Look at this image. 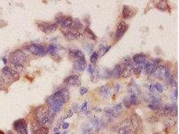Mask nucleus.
Segmentation results:
<instances>
[{
    "mask_svg": "<svg viewBox=\"0 0 179 134\" xmlns=\"http://www.w3.org/2000/svg\"><path fill=\"white\" fill-rule=\"evenodd\" d=\"M50 99L56 103L63 105L64 104L67 103L69 99H70V93H69L68 89H62L56 91L50 97Z\"/></svg>",
    "mask_w": 179,
    "mask_h": 134,
    "instance_id": "obj_4",
    "label": "nucleus"
},
{
    "mask_svg": "<svg viewBox=\"0 0 179 134\" xmlns=\"http://www.w3.org/2000/svg\"><path fill=\"white\" fill-rule=\"evenodd\" d=\"M72 115H73V111H72V110H71L70 111L68 112V114H67V115L64 117V119H68V118H69V117H72Z\"/></svg>",
    "mask_w": 179,
    "mask_h": 134,
    "instance_id": "obj_41",
    "label": "nucleus"
},
{
    "mask_svg": "<svg viewBox=\"0 0 179 134\" xmlns=\"http://www.w3.org/2000/svg\"><path fill=\"white\" fill-rule=\"evenodd\" d=\"M100 75L103 79H109L112 76V72L111 70H109L108 68H105L103 69V72L102 73H100Z\"/></svg>",
    "mask_w": 179,
    "mask_h": 134,
    "instance_id": "obj_32",
    "label": "nucleus"
},
{
    "mask_svg": "<svg viewBox=\"0 0 179 134\" xmlns=\"http://www.w3.org/2000/svg\"><path fill=\"white\" fill-rule=\"evenodd\" d=\"M136 14V11H134L131 7L128 6H124L122 10V18L125 19H131Z\"/></svg>",
    "mask_w": 179,
    "mask_h": 134,
    "instance_id": "obj_14",
    "label": "nucleus"
},
{
    "mask_svg": "<svg viewBox=\"0 0 179 134\" xmlns=\"http://www.w3.org/2000/svg\"><path fill=\"white\" fill-rule=\"evenodd\" d=\"M55 20L56 22V24H59L63 28H70L72 23L73 18L71 16L61 15L57 16L55 18Z\"/></svg>",
    "mask_w": 179,
    "mask_h": 134,
    "instance_id": "obj_7",
    "label": "nucleus"
},
{
    "mask_svg": "<svg viewBox=\"0 0 179 134\" xmlns=\"http://www.w3.org/2000/svg\"><path fill=\"white\" fill-rule=\"evenodd\" d=\"M85 49L88 52V53H91L93 50V46L91 44H87L85 46Z\"/></svg>",
    "mask_w": 179,
    "mask_h": 134,
    "instance_id": "obj_37",
    "label": "nucleus"
},
{
    "mask_svg": "<svg viewBox=\"0 0 179 134\" xmlns=\"http://www.w3.org/2000/svg\"><path fill=\"white\" fill-rule=\"evenodd\" d=\"M156 7L157 9L160 10L161 11H168V10H170V7L168 2L166 1H160L158 2L156 5Z\"/></svg>",
    "mask_w": 179,
    "mask_h": 134,
    "instance_id": "obj_23",
    "label": "nucleus"
},
{
    "mask_svg": "<svg viewBox=\"0 0 179 134\" xmlns=\"http://www.w3.org/2000/svg\"><path fill=\"white\" fill-rule=\"evenodd\" d=\"M63 134H67V132H64Z\"/></svg>",
    "mask_w": 179,
    "mask_h": 134,
    "instance_id": "obj_47",
    "label": "nucleus"
},
{
    "mask_svg": "<svg viewBox=\"0 0 179 134\" xmlns=\"http://www.w3.org/2000/svg\"><path fill=\"white\" fill-rule=\"evenodd\" d=\"M117 134H132V129L129 128L128 125H122L119 129Z\"/></svg>",
    "mask_w": 179,
    "mask_h": 134,
    "instance_id": "obj_28",
    "label": "nucleus"
},
{
    "mask_svg": "<svg viewBox=\"0 0 179 134\" xmlns=\"http://www.w3.org/2000/svg\"><path fill=\"white\" fill-rule=\"evenodd\" d=\"M64 83L68 86H79L81 84V78L79 75H72L68 76L64 80Z\"/></svg>",
    "mask_w": 179,
    "mask_h": 134,
    "instance_id": "obj_13",
    "label": "nucleus"
},
{
    "mask_svg": "<svg viewBox=\"0 0 179 134\" xmlns=\"http://www.w3.org/2000/svg\"><path fill=\"white\" fill-rule=\"evenodd\" d=\"M157 64L156 63L153 61V60H149L147 63L144 64L145 70L147 74H153V73L155 72L156 69L157 68Z\"/></svg>",
    "mask_w": 179,
    "mask_h": 134,
    "instance_id": "obj_16",
    "label": "nucleus"
},
{
    "mask_svg": "<svg viewBox=\"0 0 179 134\" xmlns=\"http://www.w3.org/2000/svg\"><path fill=\"white\" fill-rule=\"evenodd\" d=\"M154 74L162 80H167L170 76L169 69L165 66H158Z\"/></svg>",
    "mask_w": 179,
    "mask_h": 134,
    "instance_id": "obj_8",
    "label": "nucleus"
},
{
    "mask_svg": "<svg viewBox=\"0 0 179 134\" xmlns=\"http://www.w3.org/2000/svg\"><path fill=\"white\" fill-rule=\"evenodd\" d=\"M133 61L136 64H145V63L146 62V55L142 53L134 54L133 56Z\"/></svg>",
    "mask_w": 179,
    "mask_h": 134,
    "instance_id": "obj_21",
    "label": "nucleus"
},
{
    "mask_svg": "<svg viewBox=\"0 0 179 134\" xmlns=\"http://www.w3.org/2000/svg\"><path fill=\"white\" fill-rule=\"evenodd\" d=\"M121 71H122V68L120 64H117V65L114 67V68H113V70L111 71L112 76L113 77H115L116 79L119 78V77H120Z\"/></svg>",
    "mask_w": 179,
    "mask_h": 134,
    "instance_id": "obj_26",
    "label": "nucleus"
},
{
    "mask_svg": "<svg viewBox=\"0 0 179 134\" xmlns=\"http://www.w3.org/2000/svg\"><path fill=\"white\" fill-rule=\"evenodd\" d=\"M89 134H91V133H89Z\"/></svg>",
    "mask_w": 179,
    "mask_h": 134,
    "instance_id": "obj_48",
    "label": "nucleus"
},
{
    "mask_svg": "<svg viewBox=\"0 0 179 134\" xmlns=\"http://www.w3.org/2000/svg\"><path fill=\"white\" fill-rule=\"evenodd\" d=\"M98 58L99 57H98V55H97V52H93V54L91 55V58H90L91 63H93V64L96 63V62L97 61V60H98Z\"/></svg>",
    "mask_w": 179,
    "mask_h": 134,
    "instance_id": "obj_36",
    "label": "nucleus"
},
{
    "mask_svg": "<svg viewBox=\"0 0 179 134\" xmlns=\"http://www.w3.org/2000/svg\"><path fill=\"white\" fill-rule=\"evenodd\" d=\"M88 91H89V90H88L87 88L83 87H81V88L79 89V93H80V94H81V95H84L86 94V93L88 92Z\"/></svg>",
    "mask_w": 179,
    "mask_h": 134,
    "instance_id": "obj_38",
    "label": "nucleus"
},
{
    "mask_svg": "<svg viewBox=\"0 0 179 134\" xmlns=\"http://www.w3.org/2000/svg\"><path fill=\"white\" fill-rule=\"evenodd\" d=\"M131 123L133 127L138 128L140 126V124L142 123V121L140 118V117L138 115L134 114L131 118Z\"/></svg>",
    "mask_w": 179,
    "mask_h": 134,
    "instance_id": "obj_25",
    "label": "nucleus"
},
{
    "mask_svg": "<svg viewBox=\"0 0 179 134\" xmlns=\"http://www.w3.org/2000/svg\"><path fill=\"white\" fill-rule=\"evenodd\" d=\"M36 122L39 126H44L46 124H50L54 120L55 115L50 113L49 107L47 105H40L36 109Z\"/></svg>",
    "mask_w": 179,
    "mask_h": 134,
    "instance_id": "obj_1",
    "label": "nucleus"
},
{
    "mask_svg": "<svg viewBox=\"0 0 179 134\" xmlns=\"http://www.w3.org/2000/svg\"><path fill=\"white\" fill-rule=\"evenodd\" d=\"M148 90L150 92L162 93L164 91V87L159 83H153L148 85Z\"/></svg>",
    "mask_w": 179,
    "mask_h": 134,
    "instance_id": "obj_19",
    "label": "nucleus"
},
{
    "mask_svg": "<svg viewBox=\"0 0 179 134\" xmlns=\"http://www.w3.org/2000/svg\"><path fill=\"white\" fill-rule=\"evenodd\" d=\"M49 129L46 125L44 126H39L37 125L33 130V134H48Z\"/></svg>",
    "mask_w": 179,
    "mask_h": 134,
    "instance_id": "obj_22",
    "label": "nucleus"
},
{
    "mask_svg": "<svg viewBox=\"0 0 179 134\" xmlns=\"http://www.w3.org/2000/svg\"><path fill=\"white\" fill-rule=\"evenodd\" d=\"M81 111H82L84 113H87L88 111V103L87 101H85L84 103H83V104L81 105Z\"/></svg>",
    "mask_w": 179,
    "mask_h": 134,
    "instance_id": "obj_35",
    "label": "nucleus"
},
{
    "mask_svg": "<svg viewBox=\"0 0 179 134\" xmlns=\"http://www.w3.org/2000/svg\"><path fill=\"white\" fill-rule=\"evenodd\" d=\"M111 48V46H101L98 50V52H97L98 57H102Z\"/></svg>",
    "mask_w": 179,
    "mask_h": 134,
    "instance_id": "obj_27",
    "label": "nucleus"
},
{
    "mask_svg": "<svg viewBox=\"0 0 179 134\" xmlns=\"http://www.w3.org/2000/svg\"><path fill=\"white\" fill-rule=\"evenodd\" d=\"M13 126L14 130L19 134H28V124L26 119H19L15 121Z\"/></svg>",
    "mask_w": 179,
    "mask_h": 134,
    "instance_id": "obj_6",
    "label": "nucleus"
},
{
    "mask_svg": "<svg viewBox=\"0 0 179 134\" xmlns=\"http://www.w3.org/2000/svg\"><path fill=\"white\" fill-rule=\"evenodd\" d=\"M20 79V75L9 67H4L2 71V80L3 83H11Z\"/></svg>",
    "mask_w": 179,
    "mask_h": 134,
    "instance_id": "obj_2",
    "label": "nucleus"
},
{
    "mask_svg": "<svg viewBox=\"0 0 179 134\" xmlns=\"http://www.w3.org/2000/svg\"><path fill=\"white\" fill-rule=\"evenodd\" d=\"M99 94L105 99H107L111 95V87L109 85L105 84L99 88Z\"/></svg>",
    "mask_w": 179,
    "mask_h": 134,
    "instance_id": "obj_17",
    "label": "nucleus"
},
{
    "mask_svg": "<svg viewBox=\"0 0 179 134\" xmlns=\"http://www.w3.org/2000/svg\"><path fill=\"white\" fill-rule=\"evenodd\" d=\"M37 26L39 29L45 34H51L57 29V24L56 23H48L45 22H37Z\"/></svg>",
    "mask_w": 179,
    "mask_h": 134,
    "instance_id": "obj_5",
    "label": "nucleus"
},
{
    "mask_svg": "<svg viewBox=\"0 0 179 134\" xmlns=\"http://www.w3.org/2000/svg\"><path fill=\"white\" fill-rule=\"evenodd\" d=\"M162 113L167 117L177 115V106L175 104H168L162 107Z\"/></svg>",
    "mask_w": 179,
    "mask_h": 134,
    "instance_id": "obj_11",
    "label": "nucleus"
},
{
    "mask_svg": "<svg viewBox=\"0 0 179 134\" xmlns=\"http://www.w3.org/2000/svg\"><path fill=\"white\" fill-rule=\"evenodd\" d=\"M85 31V33H86V34L87 35V36L89 38H91L93 40H95L97 39V36L89 27H86Z\"/></svg>",
    "mask_w": 179,
    "mask_h": 134,
    "instance_id": "obj_31",
    "label": "nucleus"
},
{
    "mask_svg": "<svg viewBox=\"0 0 179 134\" xmlns=\"http://www.w3.org/2000/svg\"><path fill=\"white\" fill-rule=\"evenodd\" d=\"M2 87H3V84L1 82H0V89L2 88Z\"/></svg>",
    "mask_w": 179,
    "mask_h": 134,
    "instance_id": "obj_44",
    "label": "nucleus"
},
{
    "mask_svg": "<svg viewBox=\"0 0 179 134\" xmlns=\"http://www.w3.org/2000/svg\"><path fill=\"white\" fill-rule=\"evenodd\" d=\"M68 127H69V123H67V122H64V123H63V125H62V128H63V129H67Z\"/></svg>",
    "mask_w": 179,
    "mask_h": 134,
    "instance_id": "obj_42",
    "label": "nucleus"
},
{
    "mask_svg": "<svg viewBox=\"0 0 179 134\" xmlns=\"http://www.w3.org/2000/svg\"><path fill=\"white\" fill-rule=\"evenodd\" d=\"M133 66L132 65V64H130L128 66H125L124 68L121 71L120 76L122 77V78H128V77L131 76L133 71Z\"/></svg>",
    "mask_w": 179,
    "mask_h": 134,
    "instance_id": "obj_20",
    "label": "nucleus"
},
{
    "mask_svg": "<svg viewBox=\"0 0 179 134\" xmlns=\"http://www.w3.org/2000/svg\"><path fill=\"white\" fill-rule=\"evenodd\" d=\"M58 46L55 45V44H50V45L48 46L47 48V52L50 53L52 56H55L56 55V53L58 51Z\"/></svg>",
    "mask_w": 179,
    "mask_h": 134,
    "instance_id": "obj_29",
    "label": "nucleus"
},
{
    "mask_svg": "<svg viewBox=\"0 0 179 134\" xmlns=\"http://www.w3.org/2000/svg\"><path fill=\"white\" fill-rule=\"evenodd\" d=\"M129 101L131 103L132 105H136L138 103V96L136 94V93H130V96H129Z\"/></svg>",
    "mask_w": 179,
    "mask_h": 134,
    "instance_id": "obj_34",
    "label": "nucleus"
},
{
    "mask_svg": "<svg viewBox=\"0 0 179 134\" xmlns=\"http://www.w3.org/2000/svg\"><path fill=\"white\" fill-rule=\"evenodd\" d=\"M73 67L75 70L78 71H83L85 70V68L87 67V64L86 60L85 59H79L76 60L73 64Z\"/></svg>",
    "mask_w": 179,
    "mask_h": 134,
    "instance_id": "obj_15",
    "label": "nucleus"
},
{
    "mask_svg": "<svg viewBox=\"0 0 179 134\" xmlns=\"http://www.w3.org/2000/svg\"><path fill=\"white\" fill-rule=\"evenodd\" d=\"M26 59L27 56L21 50H16L12 52L10 55V62L15 67H23Z\"/></svg>",
    "mask_w": 179,
    "mask_h": 134,
    "instance_id": "obj_3",
    "label": "nucleus"
},
{
    "mask_svg": "<svg viewBox=\"0 0 179 134\" xmlns=\"http://www.w3.org/2000/svg\"><path fill=\"white\" fill-rule=\"evenodd\" d=\"M144 67V64H137L136 67H133L132 72L136 75H140V74H141L142 70H143Z\"/></svg>",
    "mask_w": 179,
    "mask_h": 134,
    "instance_id": "obj_33",
    "label": "nucleus"
},
{
    "mask_svg": "<svg viewBox=\"0 0 179 134\" xmlns=\"http://www.w3.org/2000/svg\"><path fill=\"white\" fill-rule=\"evenodd\" d=\"M83 24L81 22L80 20L79 19H73L72 23L71 26L70 28H72L73 30H75L78 31V30L81 29L83 28Z\"/></svg>",
    "mask_w": 179,
    "mask_h": 134,
    "instance_id": "obj_24",
    "label": "nucleus"
},
{
    "mask_svg": "<svg viewBox=\"0 0 179 134\" xmlns=\"http://www.w3.org/2000/svg\"><path fill=\"white\" fill-rule=\"evenodd\" d=\"M100 76L101 75L99 69L95 68V71H93V72L91 74V80L93 82H97V81L99 79Z\"/></svg>",
    "mask_w": 179,
    "mask_h": 134,
    "instance_id": "obj_30",
    "label": "nucleus"
},
{
    "mask_svg": "<svg viewBox=\"0 0 179 134\" xmlns=\"http://www.w3.org/2000/svg\"><path fill=\"white\" fill-rule=\"evenodd\" d=\"M0 134H5V133H4L3 131L0 130Z\"/></svg>",
    "mask_w": 179,
    "mask_h": 134,
    "instance_id": "obj_45",
    "label": "nucleus"
},
{
    "mask_svg": "<svg viewBox=\"0 0 179 134\" xmlns=\"http://www.w3.org/2000/svg\"><path fill=\"white\" fill-rule=\"evenodd\" d=\"M124 103L125 106L128 108H129L132 105L131 103H130V101H129V98H125L124 100Z\"/></svg>",
    "mask_w": 179,
    "mask_h": 134,
    "instance_id": "obj_39",
    "label": "nucleus"
},
{
    "mask_svg": "<svg viewBox=\"0 0 179 134\" xmlns=\"http://www.w3.org/2000/svg\"><path fill=\"white\" fill-rule=\"evenodd\" d=\"M69 56L72 58H75L76 60L85 59V54L83 52L78 49H72L69 51Z\"/></svg>",
    "mask_w": 179,
    "mask_h": 134,
    "instance_id": "obj_18",
    "label": "nucleus"
},
{
    "mask_svg": "<svg viewBox=\"0 0 179 134\" xmlns=\"http://www.w3.org/2000/svg\"><path fill=\"white\" fill-rule=\"evenodd\" d=\"M28 49L34 56H44L47 52L45 48L37 44H31V45L28 46Z\"/></svg>",
    "mask_w": 179,
    "mask_h": 134,
    "instance_id": "obj_9",
    "label": "nucleus"
},
{
    "mask_svg": "<svg viewBox=\"0 0 179 134\" xmlns=\"http://www.w3.org/2000/svg\"><path fill=\"white\" fill-rule=\"evenodd\" d=\"M54 134H60V132H55V133H54Z\"/></svg>",
    "mask_w": 179,
    "mask_h": 134,
    "instance_id": "obj_46",
    "label": "nucleus"
},
{
    "mask_svg": "<svg viewBox=\"0 0 179 134\" xmlns=\"http://www.w3.org/2000/svg\"><path fill=\"white\" fill-rule=\"evenodd\" d=\"M95 71V67H93L92 64H89V65H88L87 71L89 73H91V74H92V73L93 72V71Z\"/></svg>",
    "mask_w": 179,
    "mask_h": 134,
    "instance_id": "obj_40",
    "label": "nucleus"
},
{
    "mask_svg": "<svg viewBox=\"0 0 179 134\" xmlns=\"http://www.w3.org/2000/svg\"><path fill=\"white\" fill-rule=\"evenodd\" d=\"M129 26L125 22H120L117 25V30L115 34V40L116 41H119L123 37L124 35L128 30Z\"/></svg>",
    "mask_w": 179,
    "mask_h": 134,
    "instance_id": "obj_10",
    "label": "nucleus"
},
{
    "mask_svg": "<svg viewBox=\"0 0 179 134\" xmlns=\"http://www.w3.org/2000/svg\"><path fill=\"white\" fill-rule=\"evenodd\" d=\"M63 33L68 40H75L79 38L81 36V34L78 31L73 30L72 28H63Z\"/></svg>",
    "mask_w": 179,
    "mask_h": 134,
    "instance_id": "obj_12",
    "label": "nucleus"
},
{
    "mask_svg": "<svg viewBox=\"0 0 179 134\" xmlns=\"http://www.w3.org/2000/svg\"><path fill=\"white\" fill-rule=\"evenodd\" d=\"M7 134H14V133H13V132H12L11 131H9V132H8L7 133Z\"/></svg>",
    "mask_w": 179,
    "mask_h": 134,
    "instance_id": "obj_43",
    "label": "nucleus"
}]
</instances>
